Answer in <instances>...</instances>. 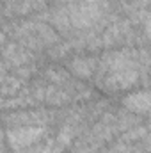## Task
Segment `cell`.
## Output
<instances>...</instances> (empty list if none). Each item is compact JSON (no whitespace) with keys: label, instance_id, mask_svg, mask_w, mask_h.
I'll list each match as a JSON object with an SVG mask.
<instances>
[{"label":"cell","instance_id":"cell-1","mask_svg":"<svg viewBox=\"0 0 151 153\" xmlns=\"http://www.w3.org/2000/svg\"><path fill=\"white\" fill-rule=\"evenodd\" d=\"M126 105H130L132 109L135 111H141V112H148L151 111V94H135V96H130L126 98Z\"/></svg>","mask_w":151,"mask_h":153}]
</instances>
